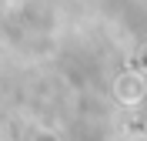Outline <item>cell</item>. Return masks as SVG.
Instances as JSON below:
<instances>
[{"label":"cell","mask_w":147,"mask_h":141,"mask_svg":"<svg viewBox=\"0 0 147 141\" xmlns=\"http://www.w3.org/2000/svg\"><path fill=\"white\" fill-rule=\"evenodd\" d=\"M114 94H117L124 104H137L140 97L147 94V84H144V77H140V71H130V74L117 77V84H114Z\"/></svg>","instance_id":"1"},{"label":"cell","mask_w":147,"mask_h":141,"mask_svg":"<svg viewBox=\"0 0 147 141\" xmlns=\"http://www.w3.org/2000/svg\"><path fill=\"white\" fill-rule=\"evenodd\" d=\"M34 141H57V138H54L50 131H37V134H34Z\"/></svg>","instance_id":"2"},{"label":"cell","mask_w":147,"mask_h":141,"mask_svg":"<svg viewBox=\"0 0 147 141\" xmlns=\"http://www.w3.org/2000/svg\"><path fill=\"white\" fill-rule=\"evenodd\" d=\"M0 101H3V94H0Z\"/></svg>","instance_id":"3"}]
</instances>
